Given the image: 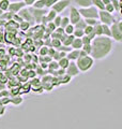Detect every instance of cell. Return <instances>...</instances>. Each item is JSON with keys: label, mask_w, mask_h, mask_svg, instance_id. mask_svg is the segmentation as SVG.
I'll use <instances>...</instances> for the list:
<instances>
[{"label": "cell", "mask_w": 122, "mask_h": 129, "mask_svg": "<svg viewBox=\"0 0 122 129\" xmlns=\"http://www.w3.org/2000/svg\"><path fill=\"white\" fill-rule=\"evenodd\" d=\"M102 28H103V36L105 37H111V34H110V27L108 25H105V24H102Z\"/></svg>", "instance_id": "obj_26"}, {"label": "cell", "mask_w": 122, "mask_h": 129, "mask_svg": "<svg viewBox=\"0 0 122 129\" xmlns=\"http://www.w3.org/2000/svg\"><path fill=\"white\" fill-rule=\"evenodd\" d=\"M59 0H45V8H51L52 5H55Z\"/></svg>", "instance_id": "obj_46"}, {"label": "cell", "mask_w": 122, "mask_h": 129, "mask_svg": "<svg viewBox=\"0 0 122 129\" xmlns=\"http://www.w3.org/2000/svg\"><path fill=\"white\" fill-rule=\"evenodd\" d=\"M109 27H110V34L113 38V41L122 42V22L116 21Z\"/></svg>", "instance_id": "obj_3"}, {"label": "cell", "mask_w": 122, "mask_h": 129, "mask_svg": "<svg viewBox=\"0 0 122 129\" xmlns=\"http://www.w3.org/2000/svg\"><path fill=\"white\" fill-rule=\"evenodd\" d=\"M50 44H51V47H54V48H56V50H57L59 46H61V44H62V43H61V41H60V40H58V39H51V43Z\"/></svg>", "instance_id": "obj_35"}, {"label": "cell", "mask_w": 122, "mask_h": 129, "mask_svg": "<svg viewBox=\"0 0 122 129\" xmlns=\"http://www.w3.org/2000/svg\"><path fill=\"white\" fill-rule=\"evenodd\" d=\"M30 85H31V89H34V88H40L42 87V84H41V80L36 79V78H33L31 79L30 81Z\"/></svg>", "instance_id": "obj_18"}, {"label": "cell", "mask_w": 122, "mask_h": 129, "mask_svg": "<svg viewBox=\"0 0 122 129\" xmlns=\"http://www.w3.org/2000/svg\"><path fill=\"white\" fill-rule=\"evenodd\" d=\"M20 90H22L23 92H28V91H30L31 90V85H30V83L28 82V83H25L24 85L20 86Z\"/></svg>", "instance_id": "obj_33"}, {"label": "cell", "mask_w": 122, "mask_h": 129, "mask_svg": "<svg viewBox=\"0 0 122 129\" xmlns=\"http://www.w3.org/2000/svg\"><path fill=\"white\" fill-rule=\"evenodd\" d=\"M85 22H86V24L87 25H89V26H94V25H96L97 23V19L96 18H85Z\"/></svg>", "instance_id": "obj_36"}, {"label": "cell", "mask_w": 122, "mask_h": 129, "mask_svg": "<svg viewBox=\"0 0 122 129\" xmlns=\"http://www.w3.org/2000/svg\"><path fill=\"white\" fill-rule=\"evenodd\" d=\"M74 2L80 8H88L92 6V0H74Z\"/></svg>", "instance_id": "obj_15"}, {"label": "cell", "mask_w": 122, "mask_h": 129, "mask_svg": "<svg viewBox=\"0 0 122 129\" xmlns=\"http://www.w3.org/2000/svg\"><path fill=\"white\" fill-rule=\"evenodd\" d=\"M30 26H31L30 24L28 23V22H26V21H22V22L18 24V28H19V29L22 30V31H26V30H28V29L30 28Z\"/></svg>", "instance_id": "obj_24"}, {"label": "cell", "mask_w": 122, "mask_h": 129, "mask_svg": "<svg viewBox=\"0 0 122 129\" xmlns=\"http://www.w3.org/2000/svg\"><path fill=\"white\" fill-rule=\"evenodd\" d=\"M74 36L73 35H67V37L64 38V40L62 41V45H66V46H71V44L74 40Z\"/></svg>", "instance_id": "obj_20"}, {"label": "cell", "mask_w": 122, "mask_h": 129, "mask_svg": "<svg viewBox=\"0 0 122 129\" xmlns=\"http://www.w3.org/2000/svg\"><path fill=\"white\" fill-rule=\"evenodd\" d=\"M59 79H60V83H61V84H68V83L72 80L71 76H70V75H68L67 73H64L63 75L59 76Z\"/></svg>", "instance_id": "obj_30"}, {"label": "cell", "mask_w": 122, "mask_h": 129, "mask_svg": "<svg viewBox=\"0 0 122 129\" xmlns=\"http://www.w3.org/2000/svg\"><path fill=\"white\" fill-rule=\"evenodd\" d=\"M12 21H14V22H16V23H20L22 21H24V19L20 17V16L17 14V13H14V15H13V17H12Z\"/></svg>", "instance_id": "obj_47"}, {"label": "cell", "mask_w": 122, "mask_h": 129, "mask_svg": "<svg viewBox=\"0 0 122 129\" xmlns=\"http://www.w3.org/2000/svg\"><path fill=\"white\" fill-rule=\"evenodd\" d=\"M9 5H10L9 0H0V9H1L3 12L8 11V9H9Z\"/></svg>", "instance_id": "obj_29"}, {"label": "cell", "mask_w": 122, "mask_h": 129, "mask_svg": "<svg viewBox=\"0 0 122 129\" xmlns=\"http://www.w3.org/2000/svg\"><path fill=\"white\" fill-rule=\"evenodd\" d=\"M97 14H99V18L101 21L100 22L101 24H105V25L110 26L111 24H113L116 22L115 16H113L111 13H109V12L105 11V10H99Z\"/></svg>", "instance_id": "obj_5"}, {"label": "cell", "mask_w": 122, "mask_h": 129, "mask_svg": "<svg viewBox=\"0 0 122 129\" xmlns=\"http://www.w3.org/2000/svg\"><path fill=\"white\" fill-rule=\"evenodd\" d=\"M74 25H72V24H69V25L64 28V32H66L67 35H73V31H74Z\"/></svg>", "instance_id": "obj_34"}, {"label": "cell", "mask_w": 122, "mask_h": 129, "mask_svg": "<svg viewBox=\"0 0 122 129\" xmlns=\"http://www.w3.org/2000/svg\"><path fill=\"white\" fill-rule=\"evenodd\" d=\"M56 15H57V13L54 10H50L49 12H47V15H46L47 21L48 22H52V21H54V18L56 17Z\"/></svg>", "instance_id": "obj_32"}, {"label": "cell", "mask_w": 122, "mask_h": 129, "mask_svg": "<svg viewBox=\"0 0 122 129\" xmlns=\"http://www.w3.org/2000/svg\"><path fill=\"white\" fill-rule=\"evenodd\" d=\"M55 52H56V48H54V47H48V52H47V55L48 56H50V57L52 58V55L55 54Z\"/></svg>", "instance_id": "obj_53"}, {"label": "cell", "mask_w": 122, "mask_h": 129, "mask_svg": "<svg viewBox=\"0 0 122 129\" xmlns=\"http://www.w3.org/2000/svg\"><path fill=\"white\" fill-rule=\"evenodd\" d=\"M52 59L56 60V61H58L59 59H61V56H60V52H59V51H57V50H56L55 54L52 55Z\"/></svg>", "instance_id": "obj_51"}, {"label": "cell", "mask_w": 122, "mask_h": 129, "mask_svg": "<svg viewBox=\"0 0 122 129\" xmlns=\"http://www.w3.org/2000/svg\"><path fill=\"white\" fill-rule=\"evenodd\" d=\"M88 54L86 52H84L83 50H79V57H84V56H87Z\"/></svg>", "instance_id": "obj_58"}, {"label": "cell", "mask_w": 122, "mask_h": 129, "mask_svg": "<svg viewBox=\"0 0 122 129\" xmlns=\"http://www.w3.org/2000/svg\"><path fill=\"white\" fill-rule=\"evenodd\" d=\"M78 12L85 18H96V19L99 18V14H97L99 10L94 6H90L88 8H80Z\"/></svg>", "instance_id": "obj_4"}, {"label": "cell", "mask_w": 122, "mask_h": 129, "mask_svg": "<svg viewBox=\"0 0 122 129\" xmlns=\"http://www.w3.org/2000/svg\"><path fill=\"white\" fill-rule=\"evenodd\" d=\"M80 50H83L84 52H86L88 55H90L91 54V43L90 44H84Z\"/></svg>", "instance_id": "obj_39"}, {"label": "cell", "mask_w": 122, "mask_h": 129, "mask_svg": "<svg viewBox=\"0 0 122 129\" xmlns=\"http://www.w3.org/2000/svg\"><path fill=\"white\" fill-rule=\"evenodd\" d=\"M72 50V47H70V46H66V45H62V44H61V46H59L58 48H57V51H60V52H70Z\"/></svg>", "instance_id": "obj_41"}, {"label": "cell", "mask_w": 122, "mask_h": 129, "mask_svg": "<svg viewBox=\"0 0 122 129\" xmlns=\"http://www.w3.org/2000/svg\"><path fill=\"white\" fill-rule=\"evenodd\" d=\"M48 72H50L51 71H55V70H57V69H59V64H58V61H56V60H54L52 59L50 62H48Z\"/></svg>", "instance_id": "obj_19"}, {"label": "cell", "mask_w": 122, "mask_h": 129, "mask_svg": "<svg viewBox=\"0 0 122 129\" xmlns=\"http://www.w3.org/2000/svg\"><path fill=\"white\" fill-rule=\"evenodd\" d=\"M104 10L107 11V12H109V13H113V12H115V9H113V6L111 5V3H108V5L105 6Z\"/></svg>", "instance_id": "obj_44"}, {"label": "cell", "mask_w": 122, "mask_h": 129, "mask_svg": "<svg viewBox=\"0 0 122 129\" xmlns=\"http://www.w3.org/2000/svg\"><path fill=\"white\" fill-rule=\"evenodd\" d=\"M32 7L36 8V9H43V8H45V0H36L32 5Z\"/></svg>", "instance_id": "obj_28"}, {"label": "cell", "mask_w": 122, "mask_h": 129, "mask_svg": "<svg viewBox=\"0 0 122 129\" xmlns=\"http://www.w3.org/2000/svg\"><path fill=\"white\" fill-rule=\"evenodd\" d=\"M14 13L13 12H10V11H5L3 13L0 15V21H5V22H8V21H11L12 17H13Z\"/></svg>", "instance_id": "obj_16"}, {"label": "cell", "mask_w": 122, "mask_h": 129, "mask_svg": "<svg viewBox=\"0 0 122 129\" xmlns=\"http://www.w3.org/2000/svg\"><path fill=\"white\" fill-rule=\"evenodd\" d=\"M92 6H94L97 10H104V8H105L102 0H92Z\"/></svg>", "instance_id": "obj_27"}, {"label": "cell", "mask_w": 122, "mask_h": 129, "mask_svg": "<svg viewBox=\"0 0 122 129\" xmlns=\"http://www.w3.org/2000/svg\"><path fill=\"white\" fill-rule=\"evenodd\" d=\"M35 75H36V73L34 70H28V79H33V78H35Z\"/></svg>", "instance_id": "obj_52"}, {"label": "cell", "mask_w": 122, "mask_h": 129, "mask_svg": "<svg viewBox=\"0 0 122 129\" xmlns=\"http://www.w3.org/2000/svg\"><path fill=\"white\" fill-rule=\"evenodd\" d=\"M80 18H81V15L79 14L78 9H76L75 7H72L71 10H70V17H69V19H70V24L75 25Z\"/></svg>", "instance_id": "obj_9"}, {"label": "cell", "mask_w": 122, "mask_h": 129, "mask_svg": "<svg viewBox=\"0 0 122 129\" xmlns=\"http://www.w3.org/2000/svg\"><path fill=\"white\" fill-rule=\"evenodd\" d=\"M23 57H24V59H25L26 63L31 62V55H30V54H26V55H24Z\"/></svg>", "instance_id": "obj_54"}, {"label": "cell", "mask_w": 122, "mask_h": 129, "mask_svg": "<svg viewBox=\"0 0 122 129\" xmlns=\"http://www.w3.org/2000/svg\"><path fill=\"white\" fill-rule=\"evenodd\" d=\"M5 111H6V108H5V106H1V104H0V116L5 114Z\"/></svg>", "instance_id": "obj_56"}, {"label": "cell", "mask_w": 122, "mask_h": 129, "mask_svg": "<svg viewBox=\"0 0 122 129\" xmlns=\"http://www.w3.org/2000/svg\"><path fill=\"white\" fill-rule=\"evenodd\" d=\"M93 30H94L96 37L97 36H103V28H102V24L100 22L93 26Z\"/></svg>", "instance_id": "obj_23"}, {"label": "cell", "mask_w": 122, "mask_h": 129, "mask_svg": "<svg viewBox=\"0 0 122 129\" xmlns=\"http://www.w3.org/2000/svg\"><path fill=\"white\" fill-rule=\"evenodd\" d=\"M17 14L22 17L24 21H26V22H28L30 24V25H33V24L35 23L34 22V18H33V16H32V14L30 13V11H29V9L28 8H23L22 10H19L18 12H17Z\"/></svg>", "instance_id": "obj_8"}, {"label": "cell", "mask_w": 122, "mask_h": 129, "mask_svg": "<svg viewBox=\"0 0 122 129\" xmlns=\"http://www.w3.org/2000/svg\"><path fill=\"white\" fill-rule=\"evenodd\" d=\"M6 31H17L18 30V23H16L14 21H8L6 24H3Z\"/></svg>", "instance_id": "obj_12"}, {"label": "cell", "mask_w": 122, "mask_h": 129, "mask_svg": "<svg viewBox=\"0 0 122 129\" xmlns=\"http://www.w3.org/2000/svg\"><path fill=\"white\" fill-rule=\"evenodd\" d=\"M81 41H83V44H90L91 43V40L89 39V37L86 35H84L83 37H81Z\"/></svg>", "instance_id": "obj_49"}, {"label": "cell", "mask_w": 122, "mask_h": 129, "mask_svg": "<svg viewBox=\"0 0 122 129\" xmlns=\"http://www.w3.org/2000/svg\"><path fill=\"white\" fill-rule=\"evenodd\" d=\"M45 28H46L47 30H49L50 32H52V31H54V30L56 29L57 27L55 26V24L52 23V22H48V23H47V25L45 26Z\"/></svg>", "instance_id": "obj_40"}, {"label": "cell", "mask_w": 122, "mask_h": 129, "mask_svg": "<svg viewBox=\"0 0 122 129\" xmlns=\"http://www.w3.org/2000/svg\"><path fill=\"white\" fill-rule=\"evenodd\" d=\"M47 52H48V46L42 45L40 47V50H39V54H40V56H46Z\"/></svg>", "instance_id": "obj_37"}, {"label": "cell", "mask_w": 122, "mask_h": 129, "mask_svg": "<svg viewBox=\"0 0 122 129\" xmlns=\"http://www.w3.org/2000/svg\"><path fill=\"white\" fill-rule=\"evenodd\" d=\"M26 7V3L24 1H14V2H10L9 5V9L8 11L13 12V13H17L19 10H22L23 8Z\"/></svg>", "instance_id": "obj_11"}, {"label": "cell", "mask_w": 122, "mask_h": 129, "mask_svg": "<svg viewBox=\"0 0 122 129\" xmlns=\"http://www.w3.org/2000/svg\"><path fill=\"white\" fill-rule=\"evenodd\" d=\"M28 9H29V11H30V13L32 14V16H33L35 23H40L41 18H42L43 16L47 13L46 10H45V8H43V9H36V8L30 7V8H28Z\"/></svg>", "instance_id": "obj_7"}, {"label": "cell", "mask_w": 122, "mask_h": 129, "mask_svg": "<svg viewBox=\"0 0 122 129\" xmlns=\"http://www.w3.org/2000/svg\"><path fill=\"white\" fill-rule=\"evenodd\" d=\"M2 13H3V11H2V10H1V9H0V15H1V14H2Z\"/></svg>", "instance_id": "obj_61"}, {"label": "cell", "mask_w": 122, "mask_h": 129, "mask_svg": "<svg viewBox=\"0 0 122 129\" xmlns=\"http://www.w3.org/2000/svg\"><path fill=\"white\" fill-rule=\"evenodd\" d=\"M113 50V41L109 37L97 36L91 41V54L93 59L102 60L106 58Z\"/></svg>", "instance_id": "obj_1"}, {"label": "cell", "mask_w": 122, "mask_h": 129, "mask_svg": "<svg viewBox=\"0 0 122 129\" xmlns=\"http://www.w3.org/2000/svg\"><path fill=\"white\" fill-rule=\"evenodd\" d=\"M66 73L68 75H70L71 78H74V76L79 74V70H78V68H77V66H76V62L70 61L69 66L67 67V69H66Z\"/></svg>", "instance_id": "obj_10"}, {"label": "cell", "mask_w": 122, "mask_h": 129, "mask_svg": "<svg viewBox=\"0 0 122 129\" xmlns=\"http://www.w3.org/2000/svg\"><path fill=\"white\" fill-rule=\"evenodd\" d=\"M39 64L41 66V68H43L44 70L47 69V68H48V63H46V62H41V63H39Z\"/></svg>", "instance_id": "obj_57"}, {"label": "cell", "mask_w": 122, "mask_h": 129, "mask_svg": "<svg viewBox=\"0 0 122 129\" xmlns=\"http://www.w3.org/2000/svg\"><path fill=\"white\" fill-rule=\"evenodd\" d=\"M91 32H93V27L87 25L86 27H85V29H84V34L86 35V36H88V35H90Z\"/></svg>", "instance_id": "obj_43"}, {"label": "cell", "mask_w": 122, "mask_h": 129, "mask_svg": "<svg viewBox=\"0 0 122 129\" xmlns=\"http://www.w3.org/2000/svg\"><path fill=\"white\" fill-rule=\"evenodd\" d=\"M6 86H5V84H2V83H0V90H2V89H5Z\"/></svg>", "instance_id": "obj_60"}, {"label": "cell", "mask_w": 122, "mask_h": 129, "mask_svg": "<svg viewBox=\"0 0 122 129\" xmlns=\"http://www.w3.org/2000/svg\"><path fill=\"white\" fill-rule=\"evenodd\" d=\"M36 74H39V75H45L46 74V71L43 69V68H41V66L39 64V66H36Z\"/></svg>", "instance_id": "obj_42"}, {"label": "cell", "mask_w": 122, "mask_h": 129, "mask_svg": "<svg viewBox=\"0 0 122 129\" xmlns=\"http://www.w3.org/2000/svg\"><path fill=\"white\" fill-rule=\"evenodd\" d=\"M86 26H87V24H86V22H85V19H81L80 18L79 21L74 25V28H75V29H83L84 30Z\"/></svg>", "instance_id": "obj_25"}, {"label": "cell", "mask_w": 122, "mask_h": 129, "mask_svg": "<svg viewBox=\"0 0 122 129\" xmlns=\"http://www.w3.org/2000/svg\"><path fill=\"white\" fill-rule=\"evenodd\" d=\"M102 2H103L104 6H106V5H108V3H110V0H102Z\"/></svg>", "instance_id": "obj_59"}, {"label": "cell", "mask_w": 122, "mask_h": 129, "mask_svg": "<svg viewBox=\"0 0 122 129\" xmlns=\"http://www.w3.org/2000/svg\"><path fill=\"white\" fill-rule=\"evenodd\" d=\"M70 3H71V0H59L55 5L51 6V10H54L57 14L62 13V12L70 6Z\"/></svg>", "instance_id": "obj_6"}, {"label": "cell", "mask_w": 122, "mask_h": 129, "mask_svg": "<svg viewBox=\"0 0 122 129\" xmlns=\"http://www.w3.org/2000/svg\"><path fill=\"white\" fill-rule=\"evenodd\" d=\"M69 24H70V19H69V17L68 16H63V17H61V22H60V26L59 27H61V28H66Z\"/></svg>", "instance_id": "obj_31"}, {"label": "cell", "mask_w": 122, "mask_h": 129, "mask_svg": "<svg viewBox=\"0 0 122 129\" xmlns=\"http://www.w3.org/2000/svg\"><path fill=\"white\" fill-rule=\"evenodd\" d=\"M110 3L113 6V9H115V11L117 12H121V7H122V2L121 0H110Z\"/></svg>", "instance_id": "obj_22"}, {"label": "cell", "mask_w": 122, "mask_h": 129, "mask_svg": "<svg viewBox=\"0 0 122 129\" xmlns=\"http://www.w3.org/2000/svg\"><path fill=\"white\" fill-rule=\"evenodd\" d=\"M14 55L16 56H19V57H23L24 56V51H23V48H15V52H14Z\"/></svg>", "instance_id": "obj_50"}, {"label": "cell", "mask_w": 122, "mask_h": 129, "mask_svg": "<svg viewBox=\"0 0 122 129\" xmlns=\"http://www.w3.org/2000/svg\"><path fill=\"white\" fill-rule=\"evenodd\" d=\"M84 30L83 29H74L73 31V36H74L75 38H81L84 36Z\"/></svg>", "instance_id": "obj_38"}, {"label": "cell", "mask_w": 122, "mask_h": 129, "mask_svg": "<svg viewBox=\"0 0 122 129\" xmlns=\"http://www.w3.org/2000/svg\"><path fill=\"white\" fill-rule=\"evenodd\" d=\"M83 41H81V38H74L73 40V42L71 44L72 46V50H80L81 47H83Z\"/></svg>", "instance_id": "obj_14"}, {"label": "cell", "mask_w": 122, "mask_h": 129, "mask_svg": "<svg viewBox=\"0 0 122 129\" xmlns=\"http://www.w3.org/2000/svg\"><path fill=\"white\" fill-rule=\"evenodd\" d=\"M66 57L70 60V61H74V60H76L79 57V50H71Z\"/></svg>", "instance_id": "obj_13"}, {"label": "cell", "mask_w": 122, "mask_h": 129, "mask_svg": "<svg viewBox=\"0 0 122 129\" xmlns=\"http://www.w3.org/2000/svg\"><path fill=\"white\" fill-rule=\"evenodd\" d=\"M60 22H61V16L57 14V15H56V17L54 18V21H52V23L55 24V26H56V27H59V26H60Z\"/></svg>", "instance_id": "obj_45"}, {"label": "cell", "mask_w": 122, "mask_h": 129, "mask_svg": "<svg viewBox=\"0 0 122 129\" xmlns=\"http://www.w3.org/2000/svg\"><path fill=\"white\" fill-rule=\"evenodd\" d=\"M70 63V60H69L67 57H63L58 60V64H59V68H62V69H67V67L69 66Z\"/></svg>", "instance_id": "obj_21"}, {"label": "cell", "mask_w": 122, "mask_h": 129, "mask_svg": "<svg viewBox=\"0 0 122 129\" xmlns=\"http://www.w3.org/2000/svg\"><path fill=\"white\" fill-rule=\"evenodd\" d=\"M8 79L7 76H6V74L5 73H2V72H0V83H2V84H6L7 82H8Z\"/></svg>", "instance_id": "obj_48"}, {"label": "cell", "mask_w": 122, "mask_h": 129, "mask_svg": "<svg viewBox=\"0 0 122 129\" xmlns=\"http://www.w3.org/2000/svg\"><path fill=\"white\" fill-rule=\"evenodd\" d=\"M23 98L20 96H12V98H10V103H13L14 106H19L23 103Z\"/></svg>", "instance_id": "obj_17"}, {"label": "cell", "mask_w": 122, "mask_h": 129, "mask_svg": "<svg viewBox=\"0 0 122 129\" xmlns=\"http://www.w3.org/2000/svg\"><path fill=\"white\" fill-rule=\"evenodd\" d=\"M93 59L90 55L84 56V57H78L76 59V66L78 68V70L81 72H87L88 70H90L93 66Z\"/></svg>", "instance_id": "obj_2"}, {"label": "cell", "mask_w": 122, "mask_h": 129, "mask_svg": "<svg viewBox=\"0 0 122 129\" xmlns=\"http://www.w3.org/2000/svg\"><path fill=\"white\" fill-rule=\"evenodd\" d=\"M23 1L26 3V6H28V7H31V6L34 3V1H36V0H23Z\"/></svg>", "instance_id": "obj_55"}]
</instances>
